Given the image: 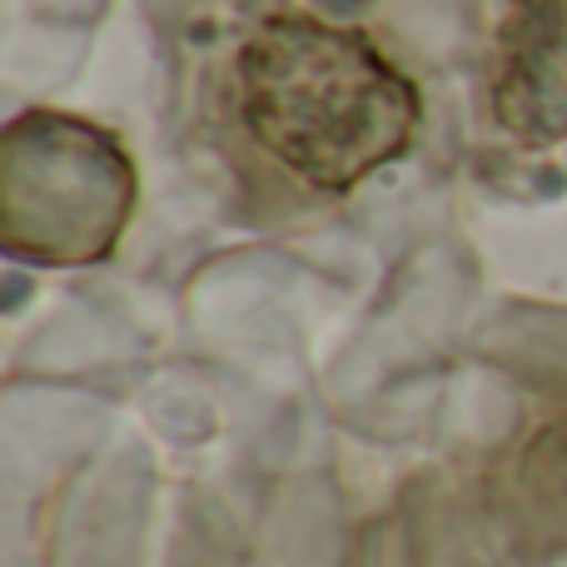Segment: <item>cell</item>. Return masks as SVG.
I'll use <instances>...</instances> for the list:
<instances>
[{
  "label": "cell",
  "instance_id": "1",
  "mask_svg": "<svg viewBox=\"0 0 567 567\" xmlns=\"http://www.w3.org/2000/svg\"><path fill=\"white\" fill-rule=\"evenodd\" d=\"M239 120L303 185L343 195L409 150L419 90L363 30L275 16L239 50Z\"/></svg>",
  "mask_w": 567,
  "mask_h": 567
},
{
  "label": "cell",
  "instance_id": "3",
  "mask_svg": "<svg viewBox=\"0 0 567 567\" xmlns=\"http://www.w3.org/2000/svg\"><path fill=\"white\" fill-rule=\"evenodd\" d=\"M493 115L523 140H567V0H518L498 30Z\"/></svg>",
  "mask_w": 567,
  "mask_h": 567
},
{
  "label": "cell",
  "instance_id": "2",
  "mask_svg": "<svg viewBox=\"0 0 567 567\" xmlns=\"http://www.w3.org/2000/svg\"><path fill=\"white\" fill-rule=\"evenodd\" d=\"M6 245L35 265H95L135 205L130 159L85 120L30 110L10 120L0 155Z\"/></svg>",
  "mask_w": 567,
  "mask_h": 567
}]
</instances>
